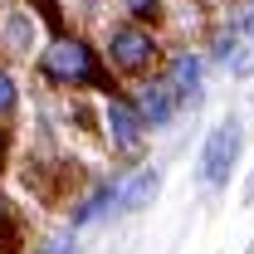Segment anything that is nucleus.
<instances>
[{
  "label": "nucleus",
  "mask_w": 254,
  "mask_h": 254,
  "mask_svg": "<svg viewBox=\"0 0 254 254\" xmlns=\"http://www.w3.org/2000/svg\"><path fill=\"white\" fill-rule=\"evenodd\" d=\"M44 254H73V235H59V240H54Z\"/></svg>",
  "instance_id": "nucleus-12"
},
{
  "label": "nucleus",
  "mask_w": 254,
  "mask_h": 254,
  "mask_svg": "<svg viewBox=\"0 0 254 254\" xmlns=\"http://www.w3.org/2000/svg\"><path fill=\"white\" fill-rule=\"evenodd\" d=\"M137 113H142V123H171V113H176V88L171 83H142V93H137Z\"/></svg>",
  "instance_id": "nucleus-5"
},
{
  "label": "nucleus",
  "mask_w": 254,
  "mask_h": 254,
  "mask_svg": "<svg viewBox=\"0 0 254 254\" xmlns=\"http://www.w3.org/2000/svg\"><path fill=\"white\" fill-rule=\"evenodd\" d=\"M39 73L54 78V83H98V88H108L93 49H88L83 39H73V34H59V39L39 54Z\"/></svg>",
  "instance_id": "nucleus-1"
},
{
  "label": "nucleus",
  "mask_w": 254,
  "mask_h": 254,
  "mask_svg": "<svg viewBox=\"0 0 254 254\" xmlns=\"http://www.w3.org/2000/svg\"><path fill=\"white\" fill-rule=\"evenodd\" d=\"M195 78H200V59H195V54H176V59H171V88H176V93H190Z\"/></svg>",
  "instance_id": "nucleus-7"
},
{
  "label": "nucleus",
  "mask_w": 254,
  "mask_h": 254,
  "mask_svg": "<svg viewBox=\"0 0 254 254\" xmlns=\"http://www.w3.org/2000/svg\"><path fill=\"white\" fill-rule=\"evenodd\" d=\"M0 215H5V205H0Z\"/></svg>",
  "instance_id": "nucleus-14"
},
{
  "label": "nucleus",
  "mask_w": 254,
  "mask_h": 254,
  "mask_svg": "<svg viewBox=\"0 0 254 254\" xmlns=\"http://www.w3.org/2000/svg\"><path fill=\"white\" fill-rule=\"evenodd\" d=\"M127 10H132V20H157L161 15V0H123Z\"/></svg>",
  "instance_id": "nucleus-10"
},
{
  "label": "nucleus",
  "mask_w": 254,
  "mask_h": 254,
  "mask_svg": "<svg viewBox=\"0 0 254 254\" xmlns=\"http://www.w3.org/2000/svg\"><path fill=\"white\" fill-rule=\"evenodd\" d=\"M0 113H15V78L0 68Z\"/></svg>",
  "instance_id": "nucleus-11"
},
{
  "label": "nucleus",
  "mask_w": 254,
  "mask_h": 254,
  "mask_svg": "<svg viewBox=\"0 0 254 254\" xmlns=\"http://www.w3.org/2000/svg\"><path fill=\"white\" fill-rule=\"evenodd\" d=\"M235 152H240V127L220 123L210 137H205V152H200V176H205V186H225V181H230Z\"/></svg>",
  "instance_id": "nucleus-2"
},
{
  "label": "nucleus",
  "mask_w": 254,
  "mask_h": 254,
  "mask_svg": "<svg viewBox=\"0 0 254 254\" xmlns=\"http://www.w3.org/2000/svg\"><path fill=\"white\" fill-rule=\"evenodd\" d=\"M5 34H10L15 49H25V44H30V15H10V20H5Z\"/></svg>",
  "instance_id": "nucleus-9"
},
{
  "label": "nucleus",
  "mask_w": 254,
  "mask_h": 254,
  "mask_svg": "<svg viewBox=\"0 0 254 254\" xmlns=\"http://www.w3.org/2000/svg\"><path fill=\"white\" fill-rule=\"evenodd\" d=\"M157 186H161V176H157V171H137V176H132V186H127L123 195L113 200V210H118V215H127V210L147 205V200L157 195Z\"/></svg>",
  "instance_id": "nucleus-6"
},
{
  "label": "nucleus",
  "mask_w": 254,
  "mask_h": 254,
  "mask_svg": "<svg viewBox=\"0 0 254 254\" xmlns=\"http://www.w3.org/2000/svg\"><path fill=\"white\" fill-rule=\"evenodd\" d=\"M108 132L123 152H137L142 147V113L137 103H123V98H108Z\"/></svg>",
  "instance_id": "nucleus-4"
},
{
  "label": "nucleus",
  "mask_w": 254,
  "mask_h": 254,
  "mask_svg": "<svg viewBox=\"0 0 254 254\" xmlns=\"http://www.w3.org/2000/svg\"><path fill=\"white\" fill-rule=\"evenodd\" d=\"M108 54H113L118 68L137 73V68H147V64L157 59V39L142 30V25H118V30L108 34Z\"/></svg>",
  "instance_id": "nucleus-3"
},
{
  "label": "nucleus",
  "mask_w": 254,
  "mask_h": 254,
  "mask_svg": "<svg viewBox=\"0 0 254 254\" xmlns=\"http://www.w3.org/2000/svg\"><path fill=\"white\" fill-rule=\"evenodd\" d=\"M108 200H118V195H113V186H98L93 195H88V200H83V205H78V210H73V225H83V220H93L98 210H103V205H108Z\"/></svg>",
  "instance_id": "nucleus-8"
},
{
  "label": "nucleus",
  "mask_w": 254,
  "mask_h": 254,
  "mask_svg": "<svg viewBox=\"0 0 254 254\" xmlns=\"http://www.w3.org/2000/svg\"><path fill=\"white\" fill-rule=\"evenodd\" d=\"M83 5H88V10H93V5H98V0H83Z\"/></svg>",
  "instance_id": "nucleus-13"
}]
</instances>
